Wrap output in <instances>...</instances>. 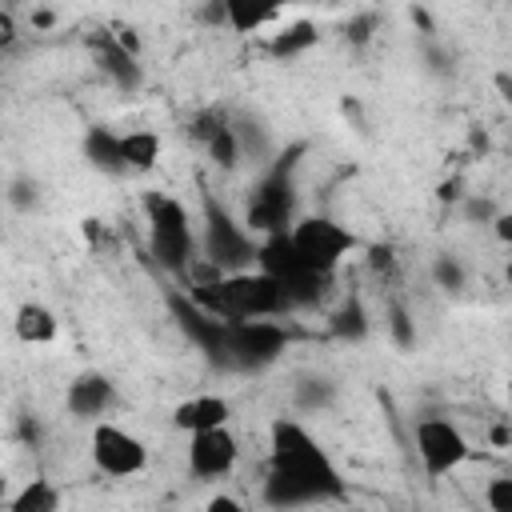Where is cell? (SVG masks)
Listing matches in <instances>:
<instances>
[{
    "instance_id": "6da1fadb",
    "label": "cell",
    "mask_w": 512,
    "mask_h": 512,
    "mask_svg": "<svg viewBox=\"0 0 512 512\" xmlns=\"http://www.w3.org/2000/svg\"><path fill=\"white\" fill-rule=\"evenodd\" d=\"M344 492V476L332 456L316 444V436L292 420L276 416L268 428V476L264 500L272 508H300L312 500H332Z\"/></svg>"
},
{
    "instance_id": "7a4b0ae2",
    "label": "cell",
    "mask_w": 512,
    "mask_h": 512,
    "mask_svg": "<svg viewBox=\"0 0 512 512\" xmlns=\"http://www.w3.org/2000/svg\"><path fill=\"white\" fill-rule=\"evenodd\" d=\"M188 296L216 320H272L292 312L288 288L264 272H232V276L200 280L188 288Z\"/></svg>"
},
{
    "instance_id": "3957f363",
    "label": "cell",
    "mask_w": 512,
    "mask_h": 512,
    "mask_svg": "<svg viewBox=\"0 0 512 512\" xmlns=\"http://www.w3.org/2000/svg\"><path fill=\"white\" fill-rule=\"evenodd\" d=\"M304 156V144H292L288 152H280L268 172L252 184V196L244 204V224L252 236H276V232H288L296 224V184H292V172H296V160Z\"/></svg>"
},
{
    "instance_id": "277c9868",
    "label": "cell",
    "mask_w": 512,
    "mask_h": 512,
    "mask_svg": "<svg viewBox=\"0 0 512 512\" xmlns=\"http://www.w3.org/2000/svg\"><path fill=\"white\" fill-rule=\"evenodd\" d=\"M144 220H148V252H152V260L160 268H168V272H184L188 260H192V248H196L188 208L176 196L148 192L144 196Z\"/></svg>"
},
{
    "instance_id": "5b68a950",
    "label": "cell",
    "mask_w": 512,
    "mask_h": 512,
    "mask_svg": "<svg viewBox=\"0 0 512 512\" xmlns=\"http://www.w3.org/2000/svg\"><path fill=\"white\" fill-rule=\"evenodd\" d=\"M200 248H204L208 268H216L220 276H232V272H248V264H256L260 240L216 196H204V240H200Z\"/></svg>"
},
{
    "instance_id": "8992f818",
    "label": "cell",
    "mask_w": 512,
    "mask_h": 512,
    "mask_svg": "<svg viewBox=\"0 0 512 512\" xmlns=\"http://www.w3.org/2000/svg\"><path fill=\"white\" fill-rule=\"evenodd\" d=\"M288 232H292V244H296L300 260H304V268L312 276H324V280L356 248V236L340 220H332V216H300Z\"/></svg>"
},
{
    "instance_id": "52a82bcc",
    "label": "cell",
    "mask_w": 512,
    "mask_h": 512,
    "mask_svg": "<svg viewBox=\"0 0 512 512\" xmlns=\"http://www.w3.org/2000/svg\"><path fill=\"white\" fill-rule=\"evenodd\" d=\"M288 348V328L276 320H228V344H224V368L256 372L280 360Z\"/></svg>"
},
{
    "instance_id": "ba28073f",
    "label": "cell",
    "mask_w": 512,
    "mask_h": 512,
    "mask_svg": "<svg viewBox=\"0 0 512 512\" xmlns=\"http://www.w3.org/2000/svg\"><path fill=\"white\" fill-rule=\"evenodd\" d=\"M412 444H416V456H420V468H424L428 480H440V476L456 472V468L472 456L468 436H464L452 420H444V416H424V420H416Z\"/></svg>"
},
{
    "instance_id": "9c48e42d",
    "label": "cell",
    "mask_w": 512,
    "mask_h": 512,
    "mask_svg": "<svg viewBox=\"0 0 512 512\" xmlns=\"http://www.w3.org/2000/svg\"><path fill=\"white\" fill-rule=\"evenodd\" d=\"M88 444H92V448H88V452H92V464H96L104 476L124 480V476H136V472L148 468V448H144V440H140L136 432L120 428V424L96 420Z\"/></svg>"
},
{
    "instance_id": "30bf717a",
    "label": "cell",
    "mask_w": 512,
    "mask_h": 512,
    "mask_svg": "<svg viewBox=\"0 0 512 512\" xmlns=\"http://www.w3.org/2000/svg\"><path fill=\"white\" fill-rule=\"evenodd\" d=\"M240 460V440L232 428H212V432H196L188 436V468L200 480H220L236 468Z\"/></svg>"
},
{
    "instance_id": "8fae6325",
    "label": "cell",
    "mask_w": 512,
    "mask_h": 512,
    "mask_svg": "<svg viewBox=\"0 0 512 512\" xmlns=\"http://www.w3.org/2000/svg\"><path fill=\"white\" fill-rule=\"evenodd\" d=\"M256 272L280 280L284 288L296 284V280H308L312 272L304 268L296 244H292V232H276V236H264L260 240V252H256Z\"/></svg>"
},
{
    "instance_id": "7c38bea8",
    "label": "cell",
    "mask_w": 512,
    "mask_h": 512,
    "mask_svg": "<svg viewBox=\"0 0 512 512\" xmlns=\"http://www.w3.org/2000/svg\"><path fill=\"white\" fill-rule=\"evenodd\" d=\"M116 404V384L104 376V372H80L68 392H64V408L72 416H84V420H96L104 416L108 408Z\"/></svg>"
},
{
    "instance_id": "4fadbf2b",
    "label": "cell",
    "mask_w": 512,
    "mask_h": 512,
    "mask_svg": "<svg viewBox=\"0 0 512 512\" xmlns=\"http://www.w3.org/2000/svg\"><path fill=\"white\" fill-rule=\"evenodd\" d=\"M228 416H232V404L224 396H212V392H200V396H188L176 404L172 412V424L188 436L196 432H212V428H228Z\"/></svg>"
},
{
    "instance_id": "5bb4252c",
    "label": "cell",
    "mask_w": 512,
    "mask_h": 512,
    "mask_svg": "<svg viewBox=\"0 0 512 512\" xmlns=\"http://www.w3.org/2000/svg\"><path fill=\"white\" fill-rule=\"evenodd\" d=\"M96 60H100V72H104L116 88H124V92L140 88V64H136V56H128L112 36H100V44H96Z\"/></svg>"
},
{
    "instance_id": "9a60e30c",
    "label": "cell",
    "mask_w": 512,
    "mask_h": 512,
    "mask_svg": "<svg viewBox=\"0 0 512 512\" xmlns=\"http://www.w3.org/2000/svg\"><path fill=\"white\" fill-rule=\"evenodd\" d=\"M84 160L92 164V168H100V172H124V156H120V132H112V128H104V124H96V128H88V136H84Z\"/></svg>"
},
{
    "instance_id": "2e32d148",
    "label": "cell",
    "mask_w": 512,
    "mask_h": 512,
    "mask_svg": "<svg viewBox=\"0 0 512 512\" xmlns=\"http://www.w3.org/2000/svg\"><path fill=\"white\" fill-rule=\"evenodd\" d=\"M12 324H16V336H20L24 344H52L56 332H60V320L52 316V308H44V304H36V300L20 304V312H16Z\"/></svg>"
},
{
    "instance_id": "e0dca14e",
    "label": "cell",
    "mask_w": 512,
    "mask_h": 512,
    "mask_svg": "<svg viewBox=\"0 0 512 512\" xmlns=\"http://www.w3.org/2000/svg\"><path fill=\"white\" fill-rule=\"evenodd\" d=\"M120 156H124V172H148L160 160V136L152 128H132L120 136Z\"/></svg>"
},
{
    "instance_id": "ac0fdd59",
    "label": "cell",
    "mask_w": 512,
    "mask_h": 512,
    "mask_svg": "<svg viewBox=\"0 0 512 512\" xmlns=\"http://www.w3.org/2000/svg\"><path fill=\"white\" fill-rule=\"evenodd\" d=\"M316 40H320V32H316V24H312V20H292L288 28L272 32L268 52H272L276 60H296V56H304Z\"/></svg>"
},
{
    "instance_id": "d6986e66",
    "label": "cell",
    "mask_w": 512,
    "mask_h": 512,
    "mask_svg": "<svg viewBox=\"0 0 512 512\" xmlns=\"http://www.w3.org/2000/svg\"><path fill=\"white\" fill-rule=\"evenodd\" d=\"M8 512H60V488L44 476H32L12 500H8Z\"/></svg>"
},
{
    "instance_id": "ffe728a7",
    "label": "cell",
    "mask_w": 512,
    "mask_h": 512,
    "mask_svg": "<svg viewBox=\"0 0 512 512\" xmlns=\"http://www.w3.org/2000/svg\"><path fill=\"white\" fill-rule=\"evenodd\" d=\"M276 20H280V8H256V4H240V0L224 4V24L232 32H260Z\"/></svg>"
},
{
    "instance_id": "44dd1931",
    "label": "cell",
    "mask_w": 512,
    "mask_h": 512,
    "mask_svg": "<svg viewBox=\"0 0 512 512\" xmlns=\"http://www.w3.org/2000/svg\"><path fill=\"white\" fill-rule=\"evenodd\" d=\"M228 124H232V120H228V112H224L220 104H212V108H200V112L188 120V136H192L196 144H204V148H208V144H212Z\"/></svg>"
},
{
    "instance_id": "7402d4cb",
    "label": "cell",
    "mask_w": 512,
    "mask_h": 512,
    "mask_svg": "<svg viewBox=\"0 0 512 512\" xmlns=\"http://www.w3.org/2000/svg\"><path fill=\"white\" fill-rule=\"evenodd\" d=\"M208 160H212L216 168H236V164L244 160V144H240L236 124H228V128L208 144Z\"/></svg>"
},
{
    "instance_id": "603a6c76",
    "label": "cell",
    "mask_w": 512,
    "mask_h": 512,
    "mask_svg": "<svg viewBox=\"0 0 512 512\" xmlns=\"http://www.w3.org/2000/svg\"><path fill=\"white\" fill-rule=\"evenodd\" d=\"M332 332L344 336V340H360V336L368 332V316H364V308H360L356 300H348V304L332 316Z\"/></svg>"
},
{
    "instance_id": "cb8c5ba5",
    "label": "cell",
    "mask_w": 512,
    "mask_h": 512,
    "mask_svg": "<svg viewBox=\"0 0 512 512\" xmlns=\"http://www.w3.org/2000/svg\"><path fill=\"white\" fill-rule=\"evenodd\" d=\"M432 280H436V288H444V292H460L468 276H464V264H460L456 256H436Z\"/></svg>"
},
{
    "instance_id": "d4e9b609",
    "label": "cell",
    "mask_w": 512,
    "mask_h": 512,
    "mask_svg": "<svg viewBox=\"0 0 512 512\" xmlns=\"http://www.w3.org/2000/svg\"><path fill=\"white\" fill-rule=\"evenodd\" d=\"M388 332H392V340H396L400 348H412V344H416V328H412V316H408L400 304H392V308H388Z\"/></svg>"
},
{
    "instance_id": "484cf974",
    "label": "cell",
    "mask_w": 512,
    "mask_h": 512,
    "mask_svg": "<svg viewBox=\"0 0 512 512\" xmlns=\"http://www.w3.org/2000/svg\"><path fill=\"white\" fill-rule=\"evenodd\" d=\"M484 504H488V512H512V476H496V480H488V488H484Z\"/></svg>"
},
{
    "instance_id": "4316f807",
    "label": "cell",
    "mask_w": 512,
    "mask_h": 512,
    "mask_svg": "<svg viewBox=\"0 0 512 512\" xmlns=\"http://www.w3.org/2000/svg\"><path fill=\"white\" fill-rule=\"evenodd\" d=\"M328 392H332L328 380H304L300 384V400L304 404H320V400H328Z\"/></svg>"
},
{
    "instance_id": "83f0119b",
    "label": "cell",
    "mask_w": 512,
    "mask_h": 512,
    "mask_svg": "<svg viewBox=\"0 0 512 512\" xmlns=\"http://www.w3.org/2000/svg\"><path fill=\"white\" fill-rule=\"evenodd\" d=\"M204 512H248V504H240L236 496H228V492H216L212 500H208V508Z\"/></svg>"
},
{
    "instance_id": "f1b7e54d",
    "label": "cell",
    "mask_w": 512,
    "mask_h": 512,
    "mask_svg": "<svg viewBox=\"0 0 512 512\" xmlns=\"http://www.w3.org/2000/svg\"><path fill=\"white\" fill-rule=\"evenodd\" d=\"M108 36H112V40H116V44H120L128 56H140V36H136L132 28H112Z\"/></svg>"
},
{
    "instance_id": "f546056e",
    "label": "cell",
    "mask_w": 512,
    "mask_h": 512,
    "mask_svg": "<svg viewBox=\"0 0 512 512\" xmlns=\"http://www.w3.org/2000/svg\"><path fill=\"white\" fill-rule=\"evenodd\" d=\"M492 232H496L500 244H512V208H504V212L492 216Z\"/></svg>"
},
{
    "instance_id": "4dcf8cb0",
    "label": "cell",
    "mask_w": 512,
    "mask_h": 512,
    "mask_svg": "<svg viewBox=\"0 0 512 512\" xmlns=\"http://www.w3.org/2000/svg\"><path fill=\"white\" fill-rule=\"evenodd\" d=\"M492 84H496V92H500V100L512 108V72H496L492 76Z\"/></svg>"
},
{
    "instance_id": "1f68e13d",
    "label": "cell",
    "mask_w": 512,
    "mask_h": 512,
    "mask_svg": "<svg viewBox=\"0 0 512 512\" xmlns=\"http://www.w3.org/2000/svg\"><path fill=\"white\" fill-rule=\"evenodd\" d=\"M12 36H16V24H12V12H8V8H0V44L8 48V44H12Z\"/></svg>"
},
{
    "instance_id": "d6a6232c",
    "label": "cell",
    "mask_w": 512,
    "mask_h": 512,
    "mask_svg": "<svg viewBox=\"0 0 512 512\" xmlns=\"http://www.w3.org/2000/svg\"><path fill=\"white\" fill-rule=\"evenodd\" d=\"M492 444H500V448H508L512 444V424H492Z\"/></svg>"
},
{
    "instance_id": "836d02e7",
    "label": "cell",
    "mask_w": 512,
    "mask_h": 512,
    "mask_svg": "<svg viewBox=\"0 0 512 512\" xmlns=\"http://www.w3.org/2000/svg\"><path fill=\"white\" fill-rule=\"evenodd\" d=\"M436 196H440V200H456V196H460V184H456V180H444Z\"/></svg>"
},
{
    "instance_id": "e575fe53",
    "label": "cell",
    "mask_w": 512,
    "mask_h": 512,
    "mask_svg": "<svg viewBox=\"0 0 512 512\" xmlns=\"http://www.w3.org/2000/svg\"><path fill=\"white\" fill-rule=\"evenodd\" d=\"M372 264H376V268H380V264L388 268V264H392V248H372Z\"/></svg>"
},
{
    "instance_id": "d590c367",
    "label": "cell",
    "mask_w": 512,
    "mask_h": 512,
    "mask_svg": "<svg viewBox=\"0 0 512 512\" xmlns=\"http://www.w3.org/2000/svg\"><path fill=\"white\" fill-rule=\"evenodd\" d=\"M52 20H56L52 12H32V24H36V28H52Z\"/></svg>"
},
{
    "instance_id": "8d00e7d4",
    "label": "cell",
    "mask_w": 512,
    "mask_h": 512,
    "mask_svg": "<svg viewBox=\"0 0 512 512\" xmlns=\"http://www.w3.org/2000/svg\"><path fill=\"white\" fill-rule=\"evenodd\" d=\"M508 404H512V384H508Z\"/></svg>"
}]
</instances>
